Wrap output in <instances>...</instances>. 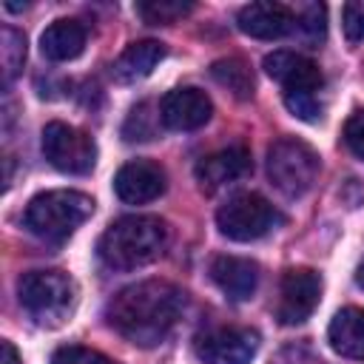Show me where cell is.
Wrapping results in <instances>:
<instances>
[{
    "mask_svg": "<svg viewBox=\"0 0 364 364\" xmlns=\"http://www.w3.org/2000/svg\"><path fill=\"white\" fill-rule=\"evenodd\" d=\"M185 310V293L173 282L145 279L122 287L105 304V321L136 347L162 344Z\"/></svg>",
    "mask_w": 364,
    "mask_h": 364,
    "instance_id": "6da1fadb",
    "label": "cell"
},
{
    "mask_svg": "<svg viewBox=\"0 0 364 364\" xmlns=\"http://www.w3.org/2000/svg\"><path fill=\"white\" fill-rule=\"evenodd\" d=\"M171 230L159 216H122L105 228L97 256L111 270H136L156 262L168 247Z\"/></svg>",
    "mask_w": 364,
    "mask_h": 364,
    "instance_id": "7a4b0ae2",
    "label": "cell"
},
{
    "mask_svg": "<svg viewBox=\"0 0 364 364\" xmlns=\"http://www.w3.org/2000/svg\"><path fill=\"white\" fill-rule=\"evenodd\" d=\"M264 71L282 82L284 105L304 122H318L324 114V77L318 65L296 51H273L264 57Z\"/></svg>",
    "mask_w": 364,
    "mask_h": 364,
    "instance_id": "3957f363",
    "label": "cell"
},
{
    "mask_svg": "<svg viewBox=\"0 0 364 364\" xmlns=\"http://www.w3.org/2000/svg\"><path fill=\"white\" fill-rule=\"evenodd\" d=\"M94 213V199L82 191H46L37 193L23 213V225L43 242H65L88 216Z\"/></svg>",
    "mask_w": 364,
    "mask_h": 364,
    "instance_id": "277c9868",
    "label": "cell"
},
{
    "mask_svg": "<svg viewBox=\"0 0 364 364\" xmlns=\"http://www.w3.org/2000/svg\"><path fill=\"white\" fill-rule=\"evenodd\" d=\"M23 310L46 327H57L68 318L77 301V284L63 270H28L17 282Z\"/></svg>",
    "mask_w": 364,
    "mask_h": 364,
    "instance_id": "5b68a950",
    "label": "cell"
},
{
    "mask_svg": "<svg viewBox=\"0 0 364 364\" xmlns=\"http://www.w3.org/2000/svg\"><path fill=\"white\" fill-rule=\"evenodd\" d=\"M318 168V154L296 136H282L267 148V176L290 199H299L313 188Z\"/></svg>",
    "mask_w": 364,
    "mask_h": 364,
    "instance_id": "8992f818",
    "label": "cell"
},
{
    "mask_svg": "<svg viewBox=\"0 0 364 364\" xmlns=\"http://www.w3.org/2000/svg\"><path fill=\"white\" fill-rule=\"evenodd\" d=\"M284 216L259 193H236L216 210V228L233 242H253L279 228Z\"/></svg>",
    "mask_w": 364,
    "mask_h": 364,
    "instance_id": "52a82bcc",
    "label": "cell"
},
{
    "mask_svg": "<svg viewBox=\"0 0 364 364\" xmlns=\"http://www.w3.org/2000/svg\"><path fill=\"white\" fill-rule=\"evenodd\" d=\"M43 156L63 173H74V176H82L94 168L97 162V145L94 139L68 125V122H48L43 128Z\"/></svg>",
    "mask_w": 364,
    "mask_h": 364,
    "instance_id": "ba28073f",
    "label": "cell"
},
{
    "mask_svg": "<svg viewBox=\"0 0 364 364\" xmlns=\"http://www.w3.org/2000/svg\"><path fill=\"white\" fill-rule=\"evenodd\" d=\"M321 299V276L310 267H290L282 276L279 284V301H276V318L284 327L301 324L313 316Z\"/></svg>",
    "mask_w": 364,
    "mask_h": 364,
    "instance_id": "9c48e42d",
    "label": "cell"
},
{
    "mask_svg": "<svg viewBox=\"0 0 364 364\" xmlns=\"http://www.w3.org/2000/svg\"><path fill=\"white\" fill-rule=\"evenodd\" d=\"M205 364H250L259 353V333L250 327H213L193 341Z\"/></svg>",
    "mask_w": 364,
    "mask_h": 364,
    "instance_id": "30bf717a",
    "label": "cell"
},
{
    "mask_svg": "<svg viewBox=\"0 0 364 364\" xmlns=\"http://www.w3.org/2000/svg\"><path fill=\"white\" fill-rule=\"evenodd\" d=\"M210 114H213L210 97L193 85L173 88L159 102V117L168 131H196L210 119Z\"/></svg>",
    "mask_w": 364,
    "mask_h": 364,
    "instance_id": "8fae6325",
    "label": "cell"
},
{
    "mask_svg": "<svg viewBox=\"0 0 364 364\" xmlns=\"http://www.w3.org/2000/svg\"><path fill=\"white\" fill-rule=\"evenodd\" d=\"M165 171L151 159H131L114 176V191L128 205H145L165 193Z\"/></svg>",
    "mask_w": 364,
    "mask_h": 364,
    "instance_id": "7c38bea8",
    "label": "cell"
},
{
    "mask_svg": "<svg viewBox=\"0 0 364 364\" xmlns=\"http://www.w3.org/2000/svg\"><path fill=\"white\" fill-rule=\"evenodd\" d=\"M253 168V159H250V151L245 145H230V148H222L216 154H208L196 162V182L205 193H213L236 179H242L245 173H250Z\"/></svg>",
    "mask_w": 364,
    "mask_h": 364,
    "instance_id": "4fadbf2b",
    "label": "cell"
},
{
    "mask_svg": "<svg viewBox=\"0 0 364 364\" xmlns=\"http://www.w3.org/2000/svg\"><path fill=\"white\" fill-rule=\"evenodd\" d=\"M239 31L256 40H279L296 28V14L282 3H247L236 14Z\"/></svg>",
    "mask_w": 364,
    "mask_h": 364,
    "instance_id": "5bb4252c",
    "label": "cell"
},
{
    "mask_svg": "<svg viewBox=\"0 0 364 364\" xmlns=\"http://www.w3.org/2000/svg\"><path fill=\"white\" fill-rule=\"evenodd\" d=\"M210 279L213 284L233 301H247L259 290V264L253 259L242 256H216L210 262Z\"/></svg>",
    "mask_w": 364,
    "mask_h": 364,
    "instance_id": "9a60e30c",
    "label": "cell"
},
{
    "mask_svg": "<svg viewBox=\"0 0 364 364\" xmlns=\"http://www.w3.org/2000/svg\"><path fill=\"white\" fill-rule=\"evenodd\" d=\"M165 57V46L156 43V40H139V43H131L111 65V77L122 85L128 82H136L142 77H148Z\"/></svg>",
    "mask_w": 364,
    "mask_h": 364,
    "instance_id": "2e32d148",
    "label": "cell"
},
{
    "mask_svg": "<svg viewBox=\"0 0 364 364\" xmlns=\"http://www.w3.org/2000/svg\"><path fill=\"white\" fill-rule=\"evenodd\" d=\"M327 341L341 358L364 361V310L361 307L338 310L327 327Z\"/></svg>",
    "mask_w": 364,
    "mask_h": 364,
    "instance_id": "e0dca14e",
    "label": "cell"
},
{
    "mask_svg": "<svg viewBox=\"0 0 364 364\" xmlns=\"http://www.w3.org/2000/svg\"><path fill=\"white\" fill-rule=\"evenodd\" d=\"M85 26L80 20H54L43 34H40V51L54 60V63H65L82 54L85 48Z\"/></svg>",
    "mask_w": 364,
    "mask_h": 364,
    "instance_id": "ac0fdd59",
    "label": "cell"
},
{
    "mask_svg": "<svg viewBox=\"0 0 364 364\" xmlns=\"http://www.w3.org/2000/svg\"><path fill=\"white\" fill-rule=\"evenodd\" d=\"M210 77H213L222 88H228L236 100H250V97H253V88H256L253 71H250V65H247L245 60H239V57H222V60H216V63L210 65Z\"/></svg>",
    "mask_w": 364,
    "mask_h": 364,
    "instance_id": "d6986e66",
    "label": "cell"
},
{
    "mask_svg": "<svg viewBox=\"0 0 364 364\" xmlns=\"http://www.w3.org/2000/svg\"><path fill=\"white\" fill-rule=\"evenodd\" d=\"M0 63H3L6 85L20 74L23 63H26V37L11 26H3V31H0Z\"/></svg>",
    "mask_w": 364,
    "mask_h": 364,
    "instance_id": "ffe728a7",
    "label": "cell"
},
{
    "mask_svg": "<svg viewBox=\"0 0 364 364\" xmlns=\"http://www.w3.org/2000/svg\"><path fill=\"white\" fill-rule=\"evenodd\" d=\"M159 122H162L159 111L154 114V105H151V102H139L136 108H131V114H128V119H125V125H122V136H125L128 142L154 139Z\"/></svg>",
    "mask_w": 364,
    "mask_h": 364,
    "instance_id": "44dd1931",
    "label": "cell"
},
{
    "mask_svg": "<svg viewBox=\"0 0 364 364\" xmlns=\"http://www.w3.org/2000/svg\"><path fill=\"white\" fill-rule=\"evenodd\" d=\"M136 11L151 26H168V23L182 20L185 14H191L193 11V3H182V0H148V3H139Z\"/></svg>",
    "mask_w": 364,
    "mask_h": 364,
    "instance_id": "7402d4cb",
    "label": "cell"
},
{
    "mask_svg": "<svg viewBox=\"0 0 364 364\" xmlns=\"http://www.w3.org/2000/svg\"><path fill=\"white\" fill-rule=\"evenodd\" d=\"M324 17H327V11L318 3H310V6L301 9V14H296V28L301 31V37L307 43H321L324 40V31H327Z\"/></svg>",
    "mask_w": 364,
    "mask_h": 364,
    "instance_id": "603a6c76",
    "label": "cell"
},
{
    "mask_svg": "<svg viewBox=\"0 0 364 364\" xmlns=\"http://www.w3.org/2000/svg\"><path fill=\"white\" fill-rule=\"evenodd\" d=\"M51 364H117V361L108 358V355L100 353V350L80 347V344H68V347H60V350L51 355Z\"/></svg>",
    "mask_w": 364,
    "mask_h": 364,
    "instance_id": "cb8c5ba5",
    "label": "cell"
},
{
    "mask_svg": "<svg viewBox=\"0 0 364 364\" xmlns=\"http://www.w3.org/2000/svg\"><path fill=\"white\" fill-rule=\"evenodd\" d=\"M341 28L350 43H364V0H350L341 9Z\"/></svg>",
    "mask_w": 364,
    "mask_h": 364,
    "instance_id": "d4e9b609",
    "label": "cell"
},
{
    "mask_svg": "<svg viewBox=\"0 0 364 364\" xmlns=\"http://www.w3.org/2000/svg\"><path fill=\"white\" fill-rule=\"evenodd\" d=\"M344 142L358 159H364V108L353 111L350 119L344 122Z\"/></svg>",
    "mask_w": 364,
    "mask_h": 364,
    "instance_id": "484cf974",
    "label": "cell"
},
{
    "mask_svg": "<svg viewBox=\"0 0 364 364\" xmlns=\"http://www.w3.org/2000/svg\"><path fill=\"white\" fill-rule=\"evenodd\" d=\"M0 353H3V361L0 364H20V355H17V350H14L11 341H0Z\"/></svg>",
    "mask_w": 364,
    "mask_h": 364,
    "instance_id": "4316f807",
    "label": "cell"
},
{
    "mask_svg": "<svg viewBox=\"0 0 364 364\" xmlns=\"http://www.w3.org/2000/svg\"><path fill=\"white\" fill-rule=\"evenodd\" d=\"M355 282H358V287H364V262H361L358 270H355Z\"/></svg>",
    "mask_w": 364,
    "mask_h": 364,
    "instance_id": "83f0119b",
    "label": "cell"
}]
</instances>
